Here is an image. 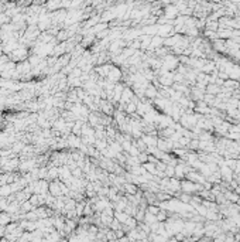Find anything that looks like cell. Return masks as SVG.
I'll list each match as a JSON object with an SVG mask.
<instances>
[{
	"label": "cell",
	"mask_w": 240,
	"mask_h": 242,
	"mask_svg": "<svg viewBox=\"0 0 240 242\" xmlns=\"http://www.w3.org/2000/svg\"><path fill=\"white\" fill-rule=\"evenodd\" d=\"M181 188L184 190L185 193H192V191H196L201 187L198 184H195V183H192V181H182L181 183Z\"/></svg>",
	"instance_id": "obj_1"
},
{
	"label": "cell",
	"mask_w": 240,
	"mask_h": 242,
	"mask_svg": "<svg viewBox=\"0 0 240 242\" xmlns=\"http://www.w3.org/2000/svg\"><path fill=\"white\" fill-rule=\"evenodd\" d=\"M44 184H45V183H41L40 186H44ZM38 190H41V191H43V190H44V187H38Z\"/></svg>",
	"instance_id": "obj_2"
}]
</instances>
